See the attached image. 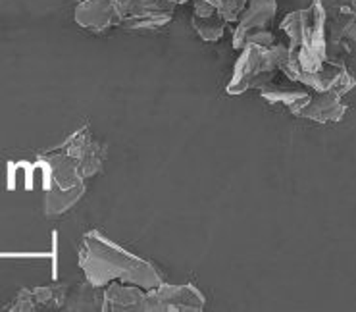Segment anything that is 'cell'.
I'll list each match as a JSON object with an SVG mask.
<instances>
[{
  "label": "cell",
  "mask_w": 356,
  "mask_h": 312,
  "mask_svg": "<svg viewBox=\"0 0 356 312\" xmlns=\"http://www.w3.org/2000/svg\"><path fill=\"white\" fill-rule=\"evenodd\" d=\"M85 195V183H77L70 189H62L58 185H52L47 189V197H44V214L49 218H58L62 214L70 210L72 206Z\"/></svg>",
  "instance_id": "12"
},
{
  "label": "cell",
  "mask_w": 356,
  "mask_h": 312,
  "mask_svg": "<svg viewBox=\"0 0 356 312\" xmlns=\"http://www.w3.org/2000/svg\"><path fill=\"white\" fill-rule=\"evenodd\" d=\"M54 237V247H52V263H54V268H52V278H58V233H52Z\"/></svg>",
  "instance_id": "19"
},
{
  "label": "cell",
  "mask_w": 356,
  "mask_h": 312,
  "mask_svg": "<svg viewBox=\"0 0 356 312\" xmlns=\"http://www.w3.org/2000/svg\"><path fill=\"white\" fill-rule=\"evenodd\" d=\"M191 2H193L191 24L197 29V33L207 42L220 41L224 35L225 24H227L222 12L208 0H191Z\"/></svg>",
  "instance_id": "11"
},
{
  "label": "cell",
  "mask_w": 356,
  "mask_h": 312,
  "mask_svg": "<svg viewBox=\"0 0 356 312\" xmlns=\"http://www.w3.org/2000/svg\"><path fill=\"white\" fill-rule=\"evenodd\" d=\"M147 291L141 286L112 281L104 289L102 311L110 312H145Z\"/></svg>",
  "instance_id": "10"
},
{
  "label": "cell",
  "mask_w": 356,
  "mask_h": 312,
  "mask_svg": "<svg viewBox=\"0 0 356 312\" xmlns=\"http://www.w3.org/2000/svg\"><path fill=\"white\" fill-rule=\"evenodd\" d=\"M277 12L275 0H249L247 8L243 10L237 29L233 33V49H245V41L250 33L258 29H270V24Z\"/></svg>",
  "instance_id": "8"
},
{
  "label": "cell",
  "mask_w": 356,
  "mask_h": 312,
  "mask_svg": "<svg viewBox=\"0 0 356 312\" xmlns=\"http://www.w3.org/2000/svg\"><path fill=\"white\" fill-rule=\"evenodd\" d=\"M289 60V47L283 45H247L241 49V56L233 68L232 81L227 83L229 95H243L245 91L262 89L272 83L277 72H282L283 64Z\"/></svg>",
  "instance_id": "3"
},
{
  "label": "cell",
  "mask_w": 356,
  "mask_h": 312,
  "mask_svg": "<svg viewBox=\"0 0 356 312\" xmlns=\"http://www.w3.org/2000/svg\"><path fill=\"white\" fill-rule=\"evenodd\" d=\"M327 17L356 16V0H320Z\"/></svg>",
  "instance_id": "16"
},
{
  "label": "cell",
  "mask_w": 356,
  "mask_h": 312,
  "mask_svg": "<svg viewBox=\"0 0 356 312\" xmlns=\"http://www.w3.org/2000/svg\"><path fill=\"white\" fill-rule=\"evenodd\" d=\"M327 12L320 0L308 8L291 12L283 20V33L289 37V60L305 72H316L330 62L327 45Z\"/></svg>",
  "instance_id": "2"
},
{
  "label": "cell",
  "mask_w": 356,
  "mask_h": 312,
  "mask_svg": "<svg viewBox=\"0 0 356 312\" xmlns=\"http://www.w3.org/2000/svg\"><path fill=\"white\" fill-rule=\"evenodd\" d=\"M99 286L91 283L89 279L85 283H77L70 288L66 297L64 309L66 311H102V301H104V291L99 295Z\"/></svg>",
  "instance_id": "13"
},
{
  "label": "cell",
  "mask_w": 356,
  "mask_h": 312,
  "mask_svg": "<svg viewBox=\"0 0 356 312\" xmlns=\"http://www.w3.org/2000/svg\"><path fill=\"white\" fill-rule=\"evenodd\" d=\"M262 99H266L272 104H283L287 107L291 112H295L302 104H307L308 99L312 97V93L307 89H298V87H282V85H272L268 83L260 89Z\"/></svg>",
  "instance_id": "14"
},
{
  "label": "cell",
  "mask_w": 356,
  "mask_h": 312,
  "mask_svg": "<svg viewBox=\"0 0 356 312\" xmlns=\"http://www.w3.org/2000/svg\"><path fill=\"white\" fill-rule=\"evenodd\" d=\"M79 266L85 278L99 288H106L112 281H124L152 289L166 281L154 264L125 251L99 230L89 231L83 237Z\"/></svg>",
  "instance_id": "1"
},
{
  "label": "cell",
  "mask_w": 356,
  "mask_h": 312,
  "mask_svg": "<svg viewBox=\"0 0 356 312\" xmlns=\"http://www.w3.org/2000/svg\"><path fill=\"white\" fill-rule=\"evenodd\" d=\"M2 258H52V253H2Z\"/></svg>",
  "instance_id": "18"
},
{
  "label": "cell",
  "mask_w": 356,
  "mask_h": 312,
  "mask_svg": "<svg viewBox=\"0 0 356 312\" xmlns=\"http://www.w3.org/2000/svg\"><path fill=\"white\" fill-rule=\"evenodd\" d=\"M58 148L70 153L79 162L83 180L97 176L102 170L104 158H106V153H104L106 148H104V145L99 139L92 137L91 133H89V127H83V130L74 133Z\"/></svg>",
  "instance_id": "6"
},
{
  "label": "cell",
  "mask_w": 356,
  "mask_h": 312,
  "mask_svg": "<svg viewBox=\"0 0 356 312\" xmlns=\"http://www.w3.org/2000/svg\"><path fill=\"white\" fill-rule=\"evenodd\" d=\"M208 2H212L216 8L222 12V16L227 20V24L239 22L243 10L249 4V0H208Z\"/></svg>",
  "instance_id": "15"
},
{
  "label": "cell",
  "mask_w": 356,
  "mask_h": 312,
  "mask_svg": "<svg viewBox=\"0 0 356 312\" xmlns=\"http://www.w3.org/2000/svg\"><path fill=\"white\" fill-rule=\"evenodd\" d=\"M168 2H170V4H185V2H189V0H168Z\"/></svg>",
  "instance_id": "20"
},
{
  "label": "cell",
  "mask_w": 356,
  "mask_h": 312,
  "mask_svg": "<svg viewBox=\"0 0 356 312\" xmlns=\"http://www.w3.org/2000/svg\"><path fill=\"white\" fill-rule=\"evenodd\" d=\"M75 22L83 29L102 33L112 27L122 25L118 0H77Z\"/></svg>",
  "instance_id": "7"
},
{
  "label": "cell",
  "mask_w": 356,
  "mask_h": 312,
  "mask_svg": "<svg viewBox=\"0 0 356 312\" xmlns=\"http://www.w3.org/2000/svg\"><path fill=\"white\" fill-rule=\"evenodd\" d=\"M204 304L207 299L197 286H172L164 281L158 288L147 289L145 312H200Z\"/></svg>",
  "instance_id": "5"
},
{
  "label": "cell",
  "mask_w": 356,
  "mask_h": 312,
  "mask_svg": "<svg viewBox=\"0 0 356 312\" xmlns=\"http://www.w3.org/2000/svg\"><path fill=\"white\" fill-rule=\"evenodd\" d=\"M343 95L339 93H312L307 104L295 110L293 114L298 118H305L316 123H335L347 112V104L341 99Z\"/></svg>",
  "instance_id": "9"
},
{
  "label": "cell",
  "mask_w": 356,
  "mask_h": 312,
  "mask_svg": "<svg viewBox=\"0 0 356 312\" xmlns=\"http://www.w3.org/2000/svg\"><path fill=\"white\" fill-rule=\"evenodd\" d=\"M343 35H345V39H348V41L356 42V16L347 17V20H345V25H343Z\"/></svg>",
  "instance_id": "17"
},
{
  "label": "cell",
  "mask_w": 356,
  "mask_h": 312,
  "mask_svg": "<svg viewBox=\"0 0 356 312\" xmlns=\"http://www.w3.org/2000/svg\"><path fill=\"white\" fill-rule=\"evenodd\" d=\"M282 72L289 81L300 83L302 87L314 91V93H330V91H333V93H339V95H347L348 91H353L356 87L355 75L348 72L343 62H325L316 72H305L297 64L287 60L283 64Z\"/></svg>",
  "instance_id": "4"
}]
</instances>
